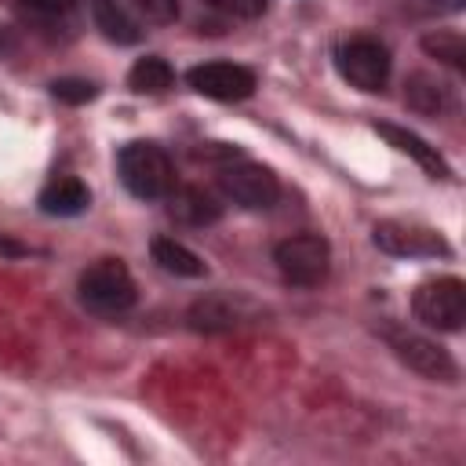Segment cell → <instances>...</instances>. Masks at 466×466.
Wrapping results in <instances>:
<instances>
[{
	"label": "cell",
	"mask_w": 466,
	"mask_h": 466,
	"mask_svg": "<svg viewBox=\"0 0 466 466\" xmlns=\"http://www.w3.org/2000/svg\"><path fill=\"white\" fill-rule=\"evenodd\" d=\"M375 135H382L393 149H400V153H408L430 178H448L451 175V167H448V160L437 153V146H430L426 138H419L415 131H408V127H397V124H375Z\"/></svg>",
	"instance_id": "cell-11"
},
{
	"label": "cell",
	"mask_w": 466,
	"mask_h": 466,
	"mask_svg": "<svg viewBox=\"0 0 466 466\" xmlns=\"http://www.w3.org/2000/svg\"><path fill=\"white\" fill-rule=\"evenodd\" d=\"M189 87L215 102H240L255 91V73L237 62H204L189 69Z\"/></svg>",
	"instance_id": "cell-8"
},
{
	"label": "cell",
	"mask_w": 466,
	"mask_h": 466,
	"mask_svg": "<svg viewBox=\"0 0 466 466\" xmlns=\"http://www.w3.org/2000/svg\"><path fill=\"white\" fill-rule=\"evenodd\" d=\"M95 91H98V87H95L91 80H73V76H69V80H55V84H51V95H55L58 102H69V106L91 102V98H95Z\"/></svg>",
	"instance_id": "cell-19"
},
{
	"label": "cell",
	"mask_w": 466,
	"mask_h": 466,
	"mask_svg": "<svg viewBox=\"0 0 466 466\" xmlns=\"http://www.w3.org/2000/svg\"><path fill=\"white\" fill-rule=\"evenodd\" d=\"M379 335L386 339V346L419 375L433 379V382H455L459 379V364L451 360V353L444 346H437L433 339L404 328V324H382Z\"/></svg>",
	"instance_id": "cell-3"
},
{
	"label": "cell",
	"mask_w": 466,
	"mask_h": 466,
	"mask_svg": "<svg viewBox=\"0 0 466 466\" xmlns=\"http://www.w3.org/2000/svg\"><path fill=\"white\" fill-rule=\"evenodd\" d=\"M91 18H95V29L113 44H135L142 36L138 22L116 0H91Z\"/></svg>",
	"instance_id": "cell-13"
},
{
	"label": "cell",
	"mask_w": 466,
	"mask_h": 466,
	"mask_svg": "<svg viewBox=\"0 0 466 466\" xmlns=\"http://www.w3.org/2000/svg\"><path fill=\"white\" fill-rule=\"evenodd\" d=\"M127 80H131V87H135V91H142V95H160V91H167V87H171L175 73H171V66H167L164 58L149 55V58H138V62L131 66Z\"/></svg>",
	"instance_id": "cell-16"
},
{
	"label": "cell",
	"mask_w": 466,
	"mask_h": 466,
	"mask_svg": "<svg viewBox=\"0 0 466 466\" xmlns=\"http://www.w3.org/2000/svg\"><path fill=\"white\" fill-rule=\"evenodd\" d=\"M218 186L233 204H240L248 211H266L280 197L277 175L262 164H229L218 171Z\"/></svg>",
	"instance_id": "cell-7"
},
{
	"label": "cell",
	"mask_w": 466,
	"mask_h": 466,
	"mask_svg": "<svg viewBox=\"0 0 466 466\" xmlns=\"http://www.w3.org/2000/svg\"><path fill=\"white\" fill-rule=\"evenodd\" d=\"M87 204H91V193L73 175H62L55 182H47L44 193H40V211L44 215H62L66 218V215H80Z\"/></svg>",
	"instance_id": "cell-12"
},
{
	"label": "cell",
	"mask_w": 466,
	"mask_h": 466,
	"mask_svg": "<svg viewBox=\"0 0 466 466\" xmlns=\"http://www.w3.org/2000/svg\"><path fill=\"white\" fill-rule=\"evenodd\" d=\"M335 66L342 80H350L360 91H382L390 80V51L375 36H350L335 51Z\"/></svg>",
	"instance_id": "cell-6"
},
{
	"label": "cell",
	"mask_w": 466,
	"mask_h": 466,
	"mask_svg": "<svg viewBox=\"0 0 466 466\" xmlns=\"http://www.w3.org/2000/svg\"><path fill=\"white\" fill-rule=\"evenodd\" d=\"M251 317H255V306L244 295L215 291V295H204L200 302H193L189 328H197V331H229V328L248 324Z\"/></svg>",
	"instance_id": "cell-10"
},
{
	"label": "cell",
	"mask_w": 466,
	"mask_h": 466,
	"mask_svg": "<svg viewBox=\"0 0 466 466\" xmlns=\"http://www.w3.org/2000/svg\"><path fill=\"white\" fill-rule=\"evenodd\" d=\"M167 197H171V215L182 218V222H189V226H208V222L218 218V204L204 189H197V186L171 189Z\"/></svg>",
	"instance_id": "cell-15"
},
{
	"label": "cell",
	"mask_w": 466,
	"mask_h": 466,
	"mask_svg": "<svg viewBox=\"0 0 466 466\" xmlns=\"http://www.w3.org/2000/svg\"><path fill=\"white\" fill-rule=\"evenodd\" d=\"M116 171L138 200H160L175 189V167L157 142H127L116 157Z\"/></svg>",
	"instance_id": "cell-1"
},
{
	"label": "cell",
	"mask_w": 466,
	"mask_h": 466,
	"mask_svg": "<svg viewBox=\"0 0 466 466\" xmlns=\"http://www.w3.org/2000/svg\"><path fill=\"white\" fill-rule=\"evenodd\" d=\"M135 280L120 258H98L80 273V302L98 317H116L135 306Z\"/></svg>",
	"instance_id": "cell-2"
},
{
	"label": "cell",
	"mask_w": 466,
	"mask_h": 466,
	"mask_svg": "<svg viewBox=\"0 0 466 466\" xmlns=\"http://www.w3.org/2000/svg\"><path fill=\"white\" fill-rule=\"evenodd\" d=\"M408 106L419 109V113H441V109L451 106V95H448L444 84H437L433 76L419 73V76L408 80Z\"/></svg>",
	"instance_id": "cell-17"
},
{
	"label": "cell",
	"mask_w": 466,
	"mask_h": 466,
	"mask_svg": "<svg viewBox=\"0 0 466 466\" xmlns=\"http://www.w3.org/2000/svg\"><path fill=\"white\" fill-rule=\"evenodd\" d=\"M375 244L386 255H397V258H437V255H448L444 237L426 229V226H415V222H379L375 226Z\"/></svg>",
	"instance_id": "cell-9"
},
{
	"label": "cell",
	"mask_w": 466,
	"mask_h": 466,
	"mask_svg": "<svg viewBox=\"0 0 466 466\" xmlns=\"http://www.w3.org/2000/svg\"><path fill=\"white\" fill-rule=\"evenodd\" d=\"M411 309L426 328L459 331L466 320V284L459 277H433L422 280L411 295Z\"/></svg>",
	"instance_id": "cell-4"
},
{
	"label": "cell",
	"mask_w": 466,
	"mask_h": 466,
	"mask_svg": "<svg viewBox=\"0 0 466 466\" xmlns=\"http://www.w3.org/2000/svg\"><path fill=\"white\" fill-rule=\"evenodd\" d=\"M273 262L280 269V277L288 284H299V288H313L328 277V266H331V248L324 237L317 233H299V237H288L273 248Z\"/></svg>",
	"instance_id": "cell-5"
},
{
	"label": "cell",
	"mask_w": 466,
	"mask_h": 466,
	"mask_svg": "<svg viewBox=\"0 0 466 466\" xmlns=\"http://www.w3.org/2000/svg\"><path fill=\"white\" fill-rule=\"evenodd\" d=\"M153 262L164 269V273H175V277H204L208 266L197 251H189L186 244L171 240V237H157L153 240Z\"/></svg>",
	"instance_id": "cell-14"
},
{
	"label": "cell",
	"mask_w": 466,
	"mask_h": 466,
	"mask_svg": "<svg viewBox=\"0 0 466 466\" xmlns=\"http://www.w3.org/2000/svg\"><path fill=\"white\" fill-rule=\"evenodd\" d=\"M73 4H76V0H22V7H25V11H33V15H44V18L66 15Z\"/></svg>",
	"instance_id": "cell-22"
},
{
	"label": "cell",
	"mask_w": 466,
	"mask_h": 466,
	"mask_svg": "<svg viewBox=\"0 0 466 466\" xmlns=\"http://www.w3.org/2000/svg\"><path fill=\"white\" fill-rule=\"evenodd\" d=\"M204 4H211L215 11L233 15V18H258L266 11V0H204Z\"/></svg>",
	"instance_id": "cell-20"
},
{
	"label": "cell",
	"mask_w": 466,
	"mask_h": 466,
	"mask_svg": "<svg viewBox=\"0 0 466 466\" xmlns=\"http://www.w3.org/2000/svg\"><path fill=\"white\" fill-rule=\"evenodd\" d=\"M149 22H171L178 15V0H131Z\"/></svg>",
	"instance_id": "cell-21"
},
{
	"label": "cell",
	"mask_w": 466,
	"mask_h": 466,
	"mask_svg": "<svg viewBox=\"0 0 466 466\" xmlns=\"http://www.w3.org/2000/svg\"><path fill=\"white\" fill-rule=\"evenodd\" d=\"M422 47L430 51V55H437V58H444L448 66H462V40L459 36H451V33H437V36H426L422 40Z\"/></svg>",
	"instance_id": "cell-18"
},
{
	"label": "cell",
	"mask_w": 466,
	"mask_h": 466,
	"mask_svg": "<svg viewBox=\"0 0 466 466\" xmlns=\"http://www.w3.org/2000/svg\"><path fill=\"white\" fill-rule=\"evenodd\" d=\"M419 11H430V15H444V11H459L462 0H411Z\"/></svg>",
	"instance_id": "cell-23"
}]
</instances>
